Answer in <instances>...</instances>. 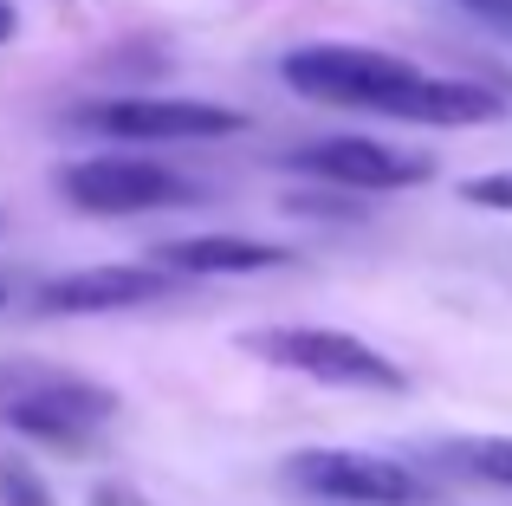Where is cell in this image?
Wrapping results in <instances>:
<instances>
[{"label": "cell", "instance_id": "cell-1", "mask_svg": "<svg viewBox=\"0 0 512 506\" xmlns=\"http://www.w3.org/2000/svg\"><path fill=\"white\" fill-rule=\"evenodd\" d=\"M117 416V396L85 377H46V370H0V422L52 448H85L98 422Z\"/></svg>", "mask_w": 512, "mask_h": 506}, {"label": "cell", "instance_id": "cell-12", "mask_svg": "<svg viewBox=\"0 0 512 506\" xmlns=\"http://www.w3.org/2000/svg\"><path fill=\"white\" fill-rule=\"evenodd\" d=\"M0 506H52V500L20 461H0Z\"/></svg>", "mask_w": 512, "mask_h": 506}, {"label": "cell", "instance_id": "cell-8", "mask_svg": "<svg viewBox=\"0 0 512 506\" xmlns=\"http://www.w3.org/2000/svg\"><path fill=\"white\" fill-rule=\"evenodd\" d=\"M169 292V266H91V273H65L39 292V312H124V305H150Z\"/></svg>", "mask_w": 512, "mask_h": 506}, {"label": "cell", "instance_id": "cell-15", "mask_svg": "<svg viewBox=\"0 0 512 506\" xmlns=\"http://www.w3.org/2000/svg\"><path fill=\"white\" fill-rule=\"evenodd\" d=\"M13 33V7H7V0H0V39H7Z\"/></svg>", "mask_w": 512, "mask_h": 506}, {"label": "cell", "instance_id": "cell-2", "mask_svg": "<svg viewBox=\"0 0 512 506\" xmlns=\"http://www.w3.org/2000/svg\"><path fill=\"white\" fill-rule=\"evenodd\" d=\"M279 78H286L299 98L383 111V104L415 78V65L389 59V52H370V46H299V52H286Z\"/></svg>", "mask_w": 512, "mask_h": 506}, {"label": "cell", "instance_id": "cell-9", "mask_svg": "<svg viewBox=\"0 0 512 506\" xmlns=\"http://www.w3.org/2000/svg\"><path fill=\"white\" fill-rule=\"evenodd\" d=\"M383 117H402V124H493V117H506V104L493 98L487 85L415 72L409 85L383 104Z\"/></svg>", "mask_w": 512, "mask_h": 506}, {"label": "cell", "instance_id": "cell-4", "mask_svg": "<svg viewBox=\"0 0 512 506\" xmlns=\"http://www.w3.org/2000/svg\"><path fill=\"white\" fill-rule=\"evenodd\" d=\"M286 481L312 500H331V506H415L422 500V474L415 468H402L389 455H350V448L292 455Z\"/></svg>", "mask_w": 512, "mask_h": 506}, {"label": "cell", "instance_id": "cell-6", "mask_svg": "<svg viewBox=\"0 0 512 506\" xmlns=\"http://www.w3.org/2000/svg\"><path fill=\"white\" fill-rule=\"evenodd\" d=\"M188 182L163 163H137V156H91V163L65 169V202L85 215H143V208L188 202Z\"/></svg>", "mask_w": 512, "mask_h": 506}, {"label": "cell", "instance_id": "cell-14", "mask_svg": "<svg viewBox=\"0 0 512 506\" xmlns=\"http://www.w3.org/2000/svg\"><path fill=\"white\" fill-rule=\"evenodd\" d=\"M474 13H487V20H500V26H512V0H467Z\"/></svg>", "mask_w": 512, "mask_h": 506}, {"label": "cell", "instance_id": "cell-3", "mask_svg": "<svg viewBox=\"0 0 512 506\" xmlns=\"http://www.w3.org/2000/svg\"><path fill=\"white\" fill-rule=\"evenodd\" d=\"M253 351L273 357V364H286V370H299V377L344 383V390H383V396L402 390V364H389L383 351H370L363 338L331 331V325H279V331H260Z\"/></svg>", "mask_w": 512, "mask_h": 506}, {"label": "cell", "instance_id": "cell-10", "mask_svg": "<svg viewBox=\"0 0 512 506\" xmlns=\"http://www.w3.org/2000/svg\"><path fill=\"white\" fill-rule=\"evenodd\" d=\"M292 253L273 241H247V234H195V241L156 247V266L169 273H260V266H286Z\"/></svg>", "mask_w": 512, "mask_h": 506}, {"label": "cell", "instance_id": "cell-11", "mask_svg": "<svg viewBox=\"0 0 512 506\" xmlns=\"http://www.w3.org/2000/svg\"><path fill=\"white\" fill-rule=\"evenodd\" d=\"M454 474L467 481H487V487H512V435H467V442H448L441 448Z\"/></svg>", "mask_w": 512, "mask_h": 506}, {"label": "cell", "instance_id": "cell-13", "mask_svg": "<svg viewBox=\"0 0 512 506\" xmlns=\"http://www.w3.org/2000/svg\"><path fill=\"white\" fill-rule=\"evenodd\" d=\"M461 195L474 208H500V215H512V169H506V176H474Z\"/></svg>", "mask_w": 512, "mask_h": 506}, {"label": "cell", "instance_id": "cell-7", "mask_svg": "<svg viewBox=\"0 0 512 506\" xmlns=\"http://www.w3.org/2000/svg\"><path fill=\"white\" fill-rule=\"evenodd\" d=\"M292 169H305V176H318V182H338V189H409V182L428 176L422 156L389 150V143H370V137L312 143V150L292 156Z\"/></svg>", "mask_w": 512, "mask_h": 506}, {"label": "cell", "instance_id": "cell-5", "mask_svg": "<svg viewBox=\"0 0 512 506\" xmlns=\"http://www.w3.org/2000/svg\"><path fill=\"white\" fill-rule=\"evenodd\" d=\"M78 124L124 143H195V137H234L247 117L201 98H104V104H85Z\"/></svg>", "mask_w": 512, "mask_h": 506}]
</instances>
